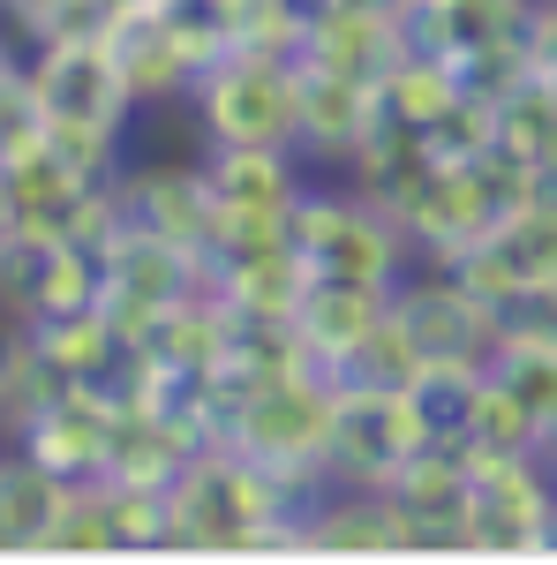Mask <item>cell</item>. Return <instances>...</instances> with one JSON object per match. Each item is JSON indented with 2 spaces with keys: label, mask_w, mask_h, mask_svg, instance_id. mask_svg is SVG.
I'll return each instance as SVG.
<instances>
[{
  "label": "cell",
  "mask_w": 557,
  "mask_h": 565,
  "mask_svg": "<svg viewBox=\"0 0 557 565\" xmlns=\"http://www.w3.org/2000/svg\"><path fill=\"white\" fill-rule=\"evenodd\" d=\"M114 196H121L129 226H151V234H167L181 249H212L218 196H212V181H204V159L196 167H143V174L114 181Z\"/></svg>",
  "instance_id": "8992f818"
},
{
  "label": "cell",
  "mask_w": 557,
  "mask_h": 565,
  "mask_svg": "<svg viewBox=\"0 0 557 565\" xmlns=\"http://www.w3.org/2000/svg\"><path fill=\"white\" fill-rule=\"evenodd\" d=\"M61 505H68V482L39 452H23V445L0 452V551H45Z\"/></svg>",
  "instance_id": "ba28073f"
},
{
  "label": "cell",
  "mask_w": 557,
  "mask_h": 565,
  "mask_svg": "<svg viewBox=\"0 0 557 565\" xmlns=\"http://www.w3.org/2000/svg\"><path fill=\"white\" fill-rule=\"evenodd\" d=\"M294 242L317 279H362V287H399L415 271L407 226L362 196V189H309L294 204Z\"/></svg>",
  "instance_id": "7a4b0ae2"
},
{
  "label": "cell",
  "mask_w": 557,
  "mask_h": 565,
  "mask_svg": "<svg viewBox=\"0 0 557 565\" xmlns=\"http://www.w3.org/2000/svg\"><path fill=\"white\" fill-rule=\"evenodd\" d=\"M204 181L218 196V218H294L309 196L294 143H204Z\"/></svg>",
  "instance_id": "5b68a950"
},
{
  "label": "cell",
  "mask_w": 557,
  "mask_h": 565,
  "mask_svg": "<svg viewBox=\"0 0 557 565\" xmlns=\"http://www.w3.org/2000/svg\"><path fill=\"white\" fill-rule=\"evenodd\" d=\"M385 317H392V287L317 279V287L301 295V309H294V340H301V354H309L317 370L346 377V370L369 354V340L385 332Z\"/></svg>",
  "instance_id": "277c9868"
},
{
  "label": "cell",
  "mask_w": 557,
  "mask_h": 565,
  "mask_svg": "<svg viewBox=\"0 0 557 565\" xmlns=\"http://www.w3.org/2000/svg\"><path fill=\"white\" fill-rule=\"evenodd\" d=\"M294 76H301V136H294L301 159L346 167L369 136L385 129V98H377V84L346 76V68H324V61H309V53H294Z\"/></svg>",
  "instance_id": "3957f363"
},
{
  "label": "cell",
  "mask_w": 557,
  "mask_h": 565,
  "mask_svg": "<svg viewBox=\"0 0 557 565\" xmlns=\"http://www.w3.org/2000/svg\"><path fill=\"white\" fill-rule=\"evenodd\" d=\"M543 15H550V23H557V0H543Z\"/></svg>",
  "instance_id": "9c48e42d"
},
{
  "label": "cell",
  "mask_w": 557,
  "mask_h": 565,
  "mask_svg": "<svg viewBox=\"0 0 557 565\" xmlns=\"http://www.w3.org/2000/svg\"><path fill=\"white\" fill-rule=\"evenodd\" d=\"M468 68H460V53H444V45L429 39H407V53L385 68V121H407V129H444V114L468 98Z\"/></svg>",
  "instance_id": "52a82bcc"
},
{
  "label": "cell",
  "mask_w": 557,
  "mask_h": 565,
  "mask_svg": "<svg viewBox=\"0 0 557 565\" xmlns=\"http://www.w3.org/2000/svg\"><path fill=\"white\" fill-rule=\"evenodd\" d=\"M189 114L204 143H294L301 136V76L294 53H264V45H226L189 90Z\"/></svg>",
  "instance_id": "6da1fadb"
},
{
  "label": "cell",
  "mask_w": 557,
  "mask_h": 565,
  "mask_svg": "<svg viewBox=\"0 0 557 565\" xmlns=\"http://www.w3.org/2000/svg\"><path fill=\"white\" fill-rule=\"evenodd\" d=\"M0 8H15V0H0Z\"/></svg>",
  "instance_id": "30bf717a"
}]
</instances>
